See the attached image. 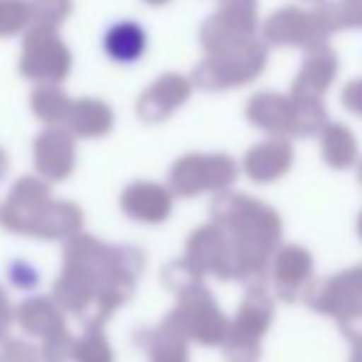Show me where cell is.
Listing matches in <instances>:
<instances>
[{"label":"cell","mask_w":362,"mask_h":362,"mask_svg":"<svg viewBox=\"0 0 362 362\" xmlns=\"http://www.w3.org/2000/svg\"><path fill=\"white\" fill-rule=\"evenodd\" d=\"M106 57L116 64H136L148 52V33L139 20H116L104 30L101 37Z\"/></svg>","instance_id":"cell-3"},{"label":"cell","mask_w":362,"mask_h":362,"mask_svg":"<svg viewBox=\"0 0 362 362\" xmlns=\"http://www.w3.org/2000/svg\"><path fill=\"white\" fill-rule=\"evenodd\" d=\"M335 74H338V57H335L328 47L310 49V54L305 57L300 72L296 74L291 94L315 96V99H320V96L325 94V89L333 84Z\"/></svg>","instance_id":"cell-4"},{"label":"cell","mask_w":362,"mask_h":362,"mask_svg":"<svg viewBox=\"0 0 362 362\" xmlns=\"http://www.w3.org/2000/svg\"><path fill=\"white\" fill-rule=\"evenodd\" d=\"M264 35L272 45H296L310 52V49L325 47L330 33L315 10L305 13L300 8H284L267 20Z\"/></svg>","instance_id":"cell-2"},{"label":"cell","mask_w":362,"mask_h":362,"mask_svg":"<svg viewBox=\"0 0 362 362\" xmlns=\"http://www.w3.org/2000/svg\"><path fill=\"white\" fill-rule=\"evenodd\" d=\"M360 177H362V165H360Z\"/></svg>","instance_id":"cell-9"},{"label":"cell","mask_w":362,"mask_h":362,"mask_svg":"<svg viewBox=\"0 0 362 362\" xmlns=\"http://www.w3.org/2000/svg\"><path fill=\"white\" fill-rule=\"evenodd\" d=\"M254 124L274 134H318L328 126V114L315 96L259 94L249 106Z\"/></svg>","instance_id":"cell-1"},{"label":"cell","mask_w":362,"mask_h":362,"mask_svg":"<svg viewBox=\"0 0 362 362\" xmlns=\"http://www.w3.org/2000/svg\"><path fill=\"white\" fill-rule=\"evenodd\" d=\"M291 158H293V151H291V144L284 139H274L267 141L259 148H254L252 156L247 158V168L252 170V175L257 177L259 182L264 180H274L281 173H286L291 168Z\"/></svg>","instance_id":"cell-5"},{"label":"cell","mask_w":362,"mask_h":362,"mask_svg":"<svg viewBox=\"0 0 362 362\" xmlns=\"http://www.w3.org/2000/svg\"><path fill=\"white\" fill-rule=\"evenodd\" d=\"M315 13L328 33L343 28H362V0H330V3L323 0Z\"/></svg>","instance_id":"cell-7"},{"label":"cell","mask_w":362,"mask_h":362,"mask_svg":"<svg viewBox=\"0 0 362 362\" xmlns=\"http://www.w3.org/2000/svg\"><path fill=\"white\" fill-rule=\"evenodd\" d=\"M323 156L330 165L335 168H348L358 156V144H355L353 134L345 126L330 124L323 129Z\"/></svg>","instance_id":"cell-6"},{"label":"cell","mask_w":362,"mask_h":362,"mask_svg":"<svg viewBox=\"0 0 362 362\" xmlns=\"http://www.w3.org/2000/svg\"><path fill=\"white\" fill-rule=\"evenodd\" d=\"M343 106L362 116V79L350 81L343 89Z\"/></svg>","instance_id":"cell-8"}]
</instances>
